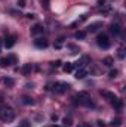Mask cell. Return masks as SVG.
I'll list each match as a JSON object with an SVG mask.
<instances>
[{
	"label": "cell",
	"instance_id": "6da1fadb",
	"mask_svg": "<svg viewBox=\"0 0 126 127\" xmlns=\"http://www.w3.org/2000/svg\"><path fill=\"white\" fill-rule=\"evenodd\" d=\"M0 118L4 123H10L15 118V111L10 106H1V109H0Z\"/></svg>",
	"mask_w": 126,
	"mask_h": 127
},
{
	"label": "cell",
	"instance_id": "7a4b0ae2",
	"mask_svg": "<svg viewBox=\"0 0 126 127\" xmlns=\"http://www.w3.org/2000/svg\"><path fill=\"white\" fill-rule=\"evenodd\" d=\"M76 103L83 105V106H94V102H92L91 96L88 95L86 92H80V93H77V96H76Z\"/></svg>",
	"mask_w": 126,
	"mask_h": 127
},
{
	"label": "cell",
	"instance_id": "3957f363",
	"mask_svg": "<svg viewBox=\"0 0 126 127\" xmlns=\"http://www.w3.org/2000/svg\"><path fill=\"white\" fill-rule=\"evenodd\" d=\"M46 89L48 90H54L55 93H65L70 89V84L68 83H54V84H48Z\"/></svg>",
	"mask_w": 126,
	"mask_h": 127
},
{
	"label": "cell",
	"instance_id": "277c9868",
	"mask_svg": "<svg viewBox=\"0 0 126 127\" xmlns=\"http://www.w3.org/2000/svg\"><path fill=\"white\" fill-rule=\"evenodd\" d=\"M96 44H98L99 47H102V49H108L110 44H111V41H110V38H108L105 34H99V35L96 37Z\"/></svg>",
	"mask_w": 126,
	"mask_h": 127
},
{
	"label": "cell",
	"instance_id": "5b68a950",
	"mask_svg": "<svg viewBox=\"0 0 126 127\" xmlns=\"http://www.w3.org/2000/svg\"><path fill=\"white\" fill-rule=\"evenodd\" d=\"M88 64H89V58H88V56H82L79 61L73 62V68H77V69H80V68H86Z\"/></svg>",
	"mask_w": 126,
	"mask_h": 127
},
{
	"label": "cell",
	"instance_id": "8992f818",
	"mask_svg": "<svg viewBox=\"0 0 126 127\" xmlns=\"http://www.w3.org/2000/svg\"><path fill=\"white\" fill-rule=\"evenodd\" d=\"M15 43H16V35H7V37L4 38V47H6V49L13 47Z\"/></svg>",
	"mask_w": 126,
	"mask_h": 127
},
{
	"label": "cell",
	"instance_id": "52a82bcc",
	"mask_svg": "<svg viewBox=\"0 0 126 127\" xmlns=\"http://www.w3.org/2000/svg\"><path fill=\"white\" fill-rule=\"evenodd\" d=\"M19 71H21V74H22V75H30V74H31V71H33V65H31V64H25L24 66H21V69H19Z\"/></svg>",
	"mask_w": 126,
	"mask_h": 127
},
{
	"label": "cell",
	"instance_id": "ba28073f",
	"mask_svg": "<svg viewBox=\"0 0 126 127\" xmlns=\"http://www.w3.org/2000/svg\"><path fill=\"white\" fill-rule=\"evenodd\" d=\"M43 31H45V28H43V25H42V24H36V25L31 28V34H33V35L43 34Z\"/></svg>",
	"mask_w": 126,
	"mask_h": 127
},
{
	"label": "cell",
	"instance_id": "9c48e42d",
	"mask_svg": "<svg viewBox=\"0 0 126 127\" xmlns=\"http://www.w3.org/2000/svg\"><path fill=\"white\" fill-rule=\"evenodd\" d=\"M34 44L39 49H45V47H48V40H45V38H36L34 40Z\"/></svg>",
	"mask_w": 126,
	"mask_h": 127
},
{
	"label": "cell",
	"instance_id": "30bf717a",
	"mask_svg": "<svg viewBox=\"0 0 126 127\" xmlns=\"http://www.w3.org/2000/svg\"><path fill=\"white\" fill-rule=\"evenodd\" d=\"M101 27H102V22H99V21H98V22L91 24V25L88 27V30H86V31H88V32H96L99 28H101Z\"/></svg>",
	"mask_w": 126,
	"mask_h": 127
},
{
	"label": "cell",
	"instance_id": "8fae6325",
	"mask_svg": "<svg viewBox=\"0 0 126 127\" xmlns=\"http://www.w3.org/2000/svg\"><path fill=\"white\" fill-rule=\"evenodd\" d=\"M86 75H88V69H86V68H80V69L76 71V75H74V77H76L77 80H82V78H85Z\"/></svg>",
	"mask_w": 126,
	"mask_h": 127
},
{
	"label": "cell",
	"instance_id": "7c38bea8",
	"mask_svg": "<svg viewBox=\"0 0 126 127\" xmlns=\"http://www.w3.org/2000/svg\"><path fill=\"white\" fill-rule=\"evenodd\" d=\"M110 31L113 32L114 35H119V34L122 32V25H120V24H117V22H116V24H111Z\"/></svg>",
	"mask_w": 126,
	"mask_h": 127
},
{
	"label": "cell",
	"instance_id": "4fadbf2b",
	"mask_svg": "<svg viewBox=\"0 0 126 127\" xmlns=\"http://www.w3.org/2000/svg\"><path fill=\"white\" fill-rule=\"evenodd\" d=\"M113 105H114V108H116L117 111H122V109H123V102H122V99H119V97H116V99L113 100Z\"/></svg>",
	"mask_w": 126,
	"mask_h": 127
},
{
	"label": "cell",
	"instance_id": "5bb4252c",
	"mask_svg": "<svg viewBox=\"0 0 126 127\" xmlns=\"http://www.w3.org/2000/svg\"><path fill=\"white\" fill-rule=\"evenodd\" d=\"M101 95L104 96V97H107L108 100H111V102L116 99V95L114 93H110V92H105V90H101Z\"/></svg>",
	"mask_w": 126,
	"mask_h": 127
},
{
	"label": "cell",
	"instance_id": "9a60e30c",
	"mask_svg": "<svg viewBox=\"0 0 126 127\" xmlns=\"http://www.w3.org/2000/svg\"><path fill=\"white\" fill-rule=\"evenodd\" d=\"M6 61H7V65H13V64H16V56L15 55H7Z\"/></svg>",
	"mask_w": 126,
	"mask_h": 127
},
{
	"label": "cell",
	"instance_id": "2e32d148",
	"mask_svg": "<svg viewBox=\"0 0 126 127\" xmlns=\"http://www.w3.org/2000/svg\"><path fill=\"white\" fill-rule=\"evenodd\" d=\"M102 64H104L105 66H113V64H114V61H113V58L107 56V58H104V61H102Z\"/></svg>",
	"mask_w": 126,
	"mask_h": 127
},
{
	"label": "cell",
	"instance_id": "e0dca14e",
	"mask_svg": "<svg viewBox=\"0 0 126 127\" xmlns=\"http://www.w3.org/2000/svg\"><path fill=\"white\" fill-rule=\"evenodd\" d=\"M86 37V31H77L74 34V38H77V40H83Z\"/></svg>",
	"mask_w": 126,
	"mask_h": 127
},
{
	"label": "cell",
	"instance_id": "ac0fdd59",
	"mask_svg": "<svg viewBox=\"0 0 126 127\" xmlns=\"http://www.w3.org/2000/svg\"><path fill=\"white\" fill-rule=\"evenodd\" d=\"M63 69L65 71V72H71V71L74 69V68H73V62H67V64L63 66Z\"/></svg>",
	"mask_w": 126,
	"mask_h": 127
},
{
	"label": "cell",
	"instance_id": "d6986e66",
	"mask_svg": "<svg viewBox=\"0 0 126 127\" xmlns=\"http://www.w3.org/2000/svg\"><path fill=\"white\" fill-rule=\"evenodd\" d=\"M110 126L111 127H120L122 126V118H114V120L110 123Z\"/></svg>",
	"mask_w": 126,
	"mask_h": 127
},
{
	"label": "cell",
	"instance_id": "ffe728a7",
	"mask_svg": "<svg viewBox=\"0 0 126 127\" xmlns=\"http://www.w3.org/2000/svg\"><path fill=\"white\" fill-rule=\"evenodd\" d=\"M64 37H60L58 40H57V43H55V49H61V46H63V43H64Z\"/></svg>",
	"mask_w": 126,
	"mask_h": 127
},
{
	"label": "cell",
	"instance_id": "44dd1931",
	"mask_svg": "<svg viewBox=\"0 0 126 127\" xmlns=\"http://www.w3.org/2000/svg\"><path fill=\"white\" fill-rule=\"evenodd\" d=\"M22 102H24L25 105H33V103H34V100H33V97H28V96H25V97L22 99Z\"/></svg>",
	"mask_w": 126,
	"mask_h": 127
},
{
	"label": "cell",
	"instance_id": "7402d4cb",
	"mask_svg": "<svg viewBox=\"0 0 126 127\" xmlns=\"http://www.w3.org/2000/svg\"><path fill=\"white\" fill-rule=\"evenodd\" d=\"M67 47H70V49H71V53H77V52H79V47H77V46H74V44H67Z\"/></svg>",
	"mask_w": 126,
	"mask_h": 127
},
{
	"label": "cell",
	"instance_id": "603a6c76",
	"mask_svg": "<svg viewBox=\"0 0 126 127\" xmlns=\"http://www.w3.org/2000/svg\"><path fill=\"white\" fill-rule=\"evenodd\" d=\"M4 84H6L7 87H10V86H13V84H15V81H13L12 78H4Z\"/></svg>",
	"mask_w": 126,
	"mask_h": 127
},
{
	"label": "cell",
	"instance_id": "cb8c5ba5",
	"mask_svg": "<svg viewBox=\"0 0 126 127\" xmlns=\"http://www.w3.org/2000/svg\"><path fill=\"white\" fill-rule=\"evenodd\" d=\"M117 74H119V72H117V69H111L108 75H110V78H116V77H117Z\"/></svg>",
	"mask_w": 126,
	"mask_h": 127
},
{
	"label": "cell",
	"instance_id": "d4e9b609",
	"mask_svg": "<svg viewBox=\"0 0 126 127\" xmlns=\"http://www.w3.org/2000/svg\"><path fill=\"white\" fill-rule=\"evenodd\" d=\"M42 4L45 9H49V4H51V0H42Z\"/></svg>",
	"mask_w": 126,
	"mask_h": 127
},
{
	"label": "cell",
	"instance_id": "484cf974",
	"mask_svg": "<svg viewBox=\"0 0 126 127\" xmlns=\"http://www.w3.org/2000/svg\"><path fill=\"white\" fill-rule=\"evenodd\" d=\"M64 124L65 126H71V118L68 117V118H64Z\"/></svg>",
	"mask_w": 126,
	"mask_h": 127
},
{
	"label": "cell",
	"instance_id": "4316f807",
	"mask_svg": "<svg viewBox=\"0 0 126 127\" xmlns=\"http://www.w3.org/2000/svg\"><path fill=\"white\" fill-rule=\"evenodd\" d=\"M19 127H30V121H28V120H24L22 124H21Z\"/></svg>",
	"mask_w": 126,
	"mask_h": 127
},
{
	"label": "cell",
	"instance_id": "83f0119b",
	"mask_svg": "<svg viewBox=\"0 0 126 127\" xmlns=\"http://www.w3.org/2000/svg\"><path fill=\"white\" fill-rule=\"evenodd\" d=\"M18 6L19 7H24L25 6V0H18Z\"/></svg>",
	"mask_w": 126,
	"mask_h": 127
},
{
	"label": "cell",
	"instance_id": "f1b7e54d",
	"mask_svg": "<svg viewBox=\"0 0 126 127\" xmlns=\"http://www.w3.org/2000/svg\"><path fill=\"white\" fill-rule=\"evenodd\" d=\"M119 58H122V59L125 58V53H123V49H120V50H119Z\"/></svg>",
	"mask_w": 126,
	"mask_h": 127
},
{
	"label": "cell",
	"instance_id": "f546056e",
	"mask_svg": "<svg viewBox=\"0 0 126 127\" xmlns=\"http://www.w3.org/2000/svg\"><path fill=\"white\" fill-rule=\"evenodd\" d=\"M61 65V61H55V62H52V66H60Z\"/></svg>",
	"mask_w": 126,
	"mask_h": 127
},
{
	"label": "cell",
	"instance_id": "4dcf8cb0",
	"mask_svg": "<svg viewBox=\"0 0 126 127\" xmlns=\"http://www.w3.org/2000/svg\"><path fill=\"white\" fill-rule=\"evenodd\" d=\"M98 1H99V4H102V3H104V0H98Z\"/></svg>",
	"mask_w": 126,
	"mask_h": 127
},
{
	"label": "cell",
	"instance_id": "1f68e13d",
	"mask_svg": "<svg viewBox=\"0 0 126 127\" xmlns=\"http://www.w3.org/2000/svg\"><path fill=\"white\" fill-rule=\"evenodd\" d=\"M0 52H1V41H0Z\"/></svg>",
	"mask_w": 126,
	"mask_h": 127
}]
</instances>
